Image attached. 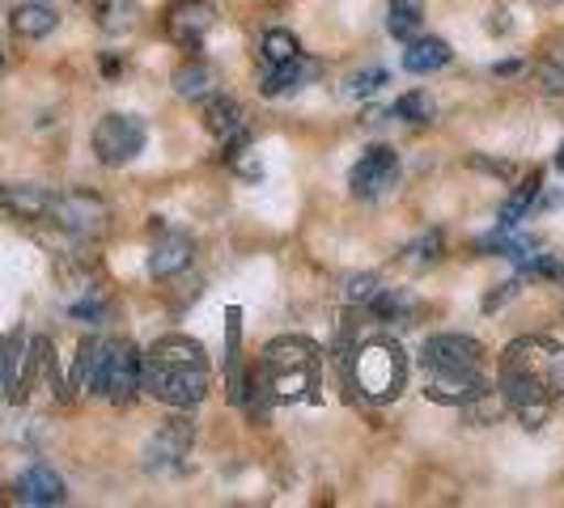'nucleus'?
Here are the masks:
<instances>
[{
	"label": "nucleus",
	"mask_w": 564,
	"mask_h": 508,
	"mask_svg": "<svg viewBox=\"0 0 564 508\" xmlns=\"http://www.w3.org/2000/svg\"><path fill=\"white\" fill-rule=\"evenodd\" d=\"M564 352L552 339H518L506 352V382L501 395L518 411L527 432H535L552 416V398L561 390Z\"/></svg>",
	"instance_id": "nucleus-1"
},
{
	"label": "nucleus",
	"mask_w": 564,
	"mask_h": 508,
	"mask_svg": "<svg viewBox=\"0 0 564 508\" xmlns=\"http://www.w3.org/2000/svg\"><path fill=\"white\" fill-rule=\"evenodd\" d=\"M208 361L204 347L187 335L158 339L141 361V390L166 407H196L208 398Z\"/></svg>",
	"instance_id": "nucleus-2"
},
{
	"label": "nucleus",
	"mask_w": 564,
	"mask_h": 508,
	"mask_svg": "<svg viewBox=\"0 0 564 508\" xmlns=\"http://www.w3.org/2000/svg\"><path fill=\"white\" fill-rule=\"evenodd\" d=\"M421 365L429 373L424 395L433 402L463 407L488 386L484 382V347L471 335H429L421 347Z\"/></svg>",
	"instance_id": "nucleus-3"
},
{
	"label": "nucleus",
	"mask_w": 564,
	"mask_h": 508,
	"mask_svg": "<svg viewBox=\"0 0 564 508\" xmlns=\"http://www.w3.org/2000/svg\"><path fill=\"white\" fill-rule=\"evenodd\" d=\"M141 352L128 339H94L82 343V361L73 373V386H89L107 402H132L141 390Z\"/></svg>",
	"instance_id": "nucleus-4"
},
{
	"label": "nucleus",
	"mask_w": 564,
	"mask_h": 508,
	"mask_svg": "<svg viewBox=\"0 0 564 508\" xmlns=\"http://www.w3.org/2000/svg\"><path fill=\"white\" fill-rule=\"evenodd\" d=\"M259 382L272 398H302L318 382V347L306 339H276L263 356Z\"/></svg>",
	"instance_id": "nucleus-5"
},
{
	"label": "nucleus",
	"mask_w": 564,
	"mask_h": 508,
	"mask_svg": "<svg viewBox=\"0 0 564 508\" xmlns=\"http://www.w3.org/2000/svg\"><path fill=\"white\" fill-rule=\"evenodd\" d=\"M352 382L369 402H395L408 382V361L391 339H369L352 352Z\"/></svg>",
	"instance_id": "nucleus-6"
},
{
	"label": "nucleus",
	"mask_w": 564,
	"mask_h": 508,
	"mask_svg": "<svg viewBox=\"0 0 564 508\" xmlns=\"http://www.w3.org/2000/svg\"><path fill=\"white\" fill-rule=\"evenodd\" d=\"M52 221L68 238H77V242H98L111 229V208H107V199L94 196V191H64L52 203Z\"/></svg>",
	"instance_id": "nucleus-7"
},
{
	"label": "nucleus",
	"mask_w": 564,
	"mask_h": 508,
	"mask_svg": "<svg viewBox=\"0 0 564 508\" xmlns=\"http://www.w3.org/2000/svg\"><path fill=\"white\" fill-rule=\"evenodd\" d=\"M144 141H149V132H144V119H137V114H102L94 128V153L111 169L137 162L144 153Z\"/></svg>",
	"instance_id": "nucleus-8"
},
{
	"label": "nucleus",
	"mask_w": 564,
	"mask_h": 508,
	"mask_svg": "<svg viewBox=\"0 0 564 508\" xmlns=\"http://www.w3.org/2000/svg\"><path fill=\"white\" fill-rule=\"evenodd\" d=\"M192 445H196V428H192V420L174 416V420H166L153 437H149V445H144V466L158 471V475L183 471V462L192 457Z\"/></svg>",
	"instance_id": "nucleus-9"
},
{
	"label": "nucleus",
	"mask_w": 564,
	"mask_h": 508,
	"mask_svg": "<svg viewBox=\"0 0 564 508\" xmlns=\"http://www.w3.org/2000/svg\"><path fill=\"white\" fill-rule=\"evenodd\" d=\"M399 183V153L391 144H369L361 153V162L348 174V187L357 199H378L387 196Z\"/></svg>",
	"instance_id": "nucleus-10"
},
{
	"label": "nucleus",
	"mask_w": 564,
	"mask_h": 508,
	"mask_svg": "<svg viewBox=\"0 0 564 508\" xmlns=\"http://www.w3.org/2000/svg\"><path fill=\"white\" fill-rule=\"evenodd\" d=\"M213 26H217V4H213V0H178V4H170V13H166L170 43L196 52L199 43H204V34Z\"/></svg>",
	"instance_id": "nucleus-11"
},
{
	"label": "nucleus",
	"mask_w": 564,
	"mask_h": 508,
	"mask_svg": "<svg viewBox=\"0 0 564 508\" xmlns=\"http://www.w3.org/2000/svg\"><path fill=\"white\" fill-rule=\"evenodd\" d=\"M318 73H323V64L302 52V56L284 59V64H268V73L259 77V93H263V98L297 93V89H306V85L318 81Z\"/></svg>",
	"instance_id": "nucleus-12"
},
{
	"label": "nucleus",
	"mask_w": 564,
	"mask_h": 508,
	"mask_svg": "<svg viewBox=\"0 0 564 508\" xmlns=\"http://www.w3.org/2000/svg\"><path fill=\"white\" fill-rule=\"evenodd\" d=\"M192 258H196V242L183 229H166V233H158V242L149 251V276L153 280H170V276L187 272Z\"/></svg>",
	"instance_id": "nucleus-13"
},
{
	"label": "nucleus",
	"mask_w": 564,
	"mask_h": 508,
	"mask_svg": "<svg viewBox=\"0 0 564 508\" xmlns=\"http://www.w3.org/2000/svg\"><path fill=\"white\" fill-rule=\"evenodd\" d=\"M52 203H56V196L47 187H39V183H4L0 187V208L13 221H47Z\"/></svg>",
	"instance_id": "nucleus-14"
},
{
	"label": "nucleus",
	"mask_w": 564,
	"mask_h": 508,
	"mask_svg": "<svg viewBox=\"0 0 564 508\" xmlns=\"http://www.w3.org/2000/svg\"><path fill=\"white\" fill-rule=\"evenodd\" d=\"M13 496H18V505H30V508H52V505H64V496H68V487L59 479L52 466H30L18 475L13 483Z\"/></svg>",
	"instance_id": "nucleus-15"
},
{
	"label": "nucleus",
	"mask_w": 564,
	"mask_h": 508,
	"mask_svg": "<svg viewBox=\"0 0 564 508\" xmlns=\"http://www.w3.org/2000/svg\"><path fill=\"white\" fill-rule=\"evenodd\" d=\"M9 26H13L18 38L39 43V38H47V34L59 26V13H56V4H47V0H22V4L9 13Z\"/></svg>",
	"instance_id": "nucleus-16"
},
{
	"label": "nucleus",
	"mask_w": 564,
	"mask_h": 508,
	"mask_svg": "<svg viewBox=\"0 0 564 508\" xmlns=\"http://www.w3.org/2000/svg\"><path fill=\"white\" fill-rule=\"evenodd\" d=\"M174 93H178V98H187V102H208L213 93H221V77H217V68H213V64H204V59H187V64H178V68H174Z\"/></svg>",
	"instance_id": "nucleus-17"
},
{
	"label": "nucleus",
	"mask_w": 564,
	"mask_h": 508,
	"mask_svg": "<svg viewBox=\"0 0 564 508\" xmlns=\"http://www.w3.org/2000/svg\"><path fill=\"white\" fill-rule=\"evenodd\" d=\"M454 59L451 43L446 38H424V34H416V38H408V52H403V68L412 73V77H429V73H442L446 64Z\"/></svg>",
	"instance_id": "nucleus-18"
},
{
	"label": "nucleus",
	"mask_w": 564,
	"mask_h": 508,
	"mask_svg": "<svg viewBox=\"0 0 564 508\" xmlns=\"http://www.w3.org/2000/svg\"><path fill=\"white\" fill-rule=\"evenodd\" d=\"M480 251L484 254H501V258H513V263H531V258L539 254V242H535V238L513 233V225H497L492 233H484V238H480Z\"/></svg>",
	"instance_id": "nucleus-19"
},
{
	"label": "nucleus",
	"mask_w": 564,
	"mask_h": 508,
	"mask_svg": "<svg viewBox=\"0 0 564 508\" xmlns=\"http://www.w3.org/2000/svg\"><path fill=\"white\" fill-rule=\"evenodd\" d=\"M366 310L373 313V318H382V322H399V327H403V322L416 313V301H412L403 288H378V297L369 301Z\"/></svg>",
	"instance_id": "nucleus-20"
},
{
	"label": "nucleus",
	"mask_w": 564,
	"mask_h": 508,
	"mask_svg": "<svg viewBox=\"0 0 564 508\" xmlns=\"http://www.w3.org/2000/svg\"><path fill=\"white\" fill-rule=\"evenodd\" d=\"M424 26V9L421 0H391V9H387V30L395 34V38H416Z\"/></svg>",
	"instance_id": "nucleus-21"
},
{
	"label": "nucleus",
	"mask_w": 564,
	"mask_h": 508,
	"mask_svg": "<svg viewBox=\"0 0 564 508\" xmlns=\"http://www.w3.org/2000/svg\"><path fill=\"white\" fill-rule=\"evenodd\" d=\"M535 199H539V174H531L513 196L501 203V225H513L518 229V221H527V212L535 208Z\"/></svg>",
	"instance_id": "nucleus-22"
},
{
	"label": "nucleus",
	"mask_w": 564,
	"mask_h": 508,
	"mask_svg": "<svg viewBox=\"0 0 564 508\" xmlns=\"http://www.w3.org/2000/svg\"><path fill=\"white\" fill-rule=\"evenodd\" d=\"M259 52H263V59L268 64H284V59L302 56V43H297V34L293 30H268L263 34V43H259Z\"/></svg>",
	"instance_id": "nucleus-23"
},
{
	"label": "nucleus",
	"mask_w": 564,
	"mask_h": 508,
	"mask_svg": "<svg viewBox=\"0 0 564 508\" xmlns=\"http://www.w3.org/2000/svg\"><path fill=\"white\" fill-rule=\"evenodd\" d=\"M433 98L424 93V89H412V93H403L395 98V107H391V119H408V123H429L433 119Z\"/></svg>",
	"instance_id": "nucleus-24"
},
{
	"label": "nucleus",
	"mask_w": 564,
	"mask_h": 508,
	"mask_svg": "<svg viewBox=\"0 0 564 508\" xmlns=\"http://www.w3.org/2000/svg\"><path fill=\"white\" fill-rule=\"evenodd\" d=\"M442 251H446L442 229H429V233H421V238L408 246V263H412V267H429V263H437V258H442Z\"/></svg>",
	"instance_id": "nucleus-25"
},
{
	"label": "nucleus",
	"mask_w": 564,
	"mask_h": 508,
	"mask_svg": "<svg viewBox=\"0 0 564 508\" xmlns=\"http://www.w3.org/2000/svg\"><path fill=\"white\" fill-rule=\"evenodd\" d=\"M387 85V68H361L348 77V98H373Z\"/></svg>",
	"instance_id": "nucleus-26"
},
{
	"label": "nucleus",
	"mask_w": 564,
	"mask_h": 508,
	"mask_svg": "<svg viewBox=\"0 0 564 508\" xmlns=\"http://www.w3.org/2000/svg\"><path fill=\"white\" fill-rule=\"evenodd\" d=\"M68 313L77 318V322H89V327H98L102 318H107V301L102 297H82V301H73Z\"/></svg>",
	"instance_id": "nucleus-27"
},
{
	"label": "nucleus",
	"mask_w": 564,
	"mask_h": 508,
	"mask_svg": "<svg viewBox=\"0 0 564 508\" xmlns=\"http://www.w3.org/2000/svg\"><path fill=\"white\" fill-rule=\"evenodd\" d=\"M378 288H382V284H378V276H352V280H348V301L369 306V301L378 297Z\"/></svg>",
	"instance_id": "nucleus-28"
},
{
	"label": "nucleus",
	"mask_w": 564,
	"mask_h": 508,
	"mask_svg": "<svg viewBox=\"0 0 564 508\" xmlns=\"http://www.w3.org/2000/svg\"><path fill=\"white\" fill-rule=\"evenodd\" d=\"M128 13H132V9H128V4H123V0H107V4H102V30H123L128 26Z\"/></svg>",
	"instance_id": "nucleus-29"
},
{
	"label": "nucleus",
	"mask_w": 564,
	"mask_h": 508,
	"mask_svg": "<svg viewBox=\"0 0 564 508\" xmlns=\"http://www.w3.org/2000/svg\"><path fill=\"white\" fill-rule=\"evenodd\" d=\"M509 297H518V280L501 284V292H488V297H484V313L501 310V306H506Z\"/></svg>",
	"instance_id": "nucleus-30"
},
{
	"label": "nucleus",
	"mask_w": 564,
	"mask_h": 508,
	"mask_svg": "<svg viewBox=\"0 0 564 508\" xmlns=\"http://www.w3.org/2000/svg\"><path fill=\"white\" fill-rule=\"evenodd\" d=\"M539 81H543V89L561 93V89H564V68H561V64H547V68H539Z\"/></svg>",
	"instance_id": "nucleus-31"
},
{
	"label": "nucleus",
	"mask_w": 564,
	"mask_h": 508,
	"mask_svg": "<svg viewBox=\"0 0 564 508\" xmlns=\"http://www.w3.org/2000/svg\"><path fill=\"white\" fill-rule=\"evenodd\" d=\"M476 169H488V174H497V178H509V174H513V166H506V162H488V157H476Z\"/></svg>",
	"instance_id": "nucleus-32"
},
{
	"label": "nucleus",
	"mask_w": 564,
	"mask_h": 508,
	"mask_svg": "<svg viewBox=\"0 0 564 508\" xmlns=\"http://www.w3.org/2000/svg\"><path fill=\"white\" fill-rule=\"evenodd\" d=\"M9 368H13V356H9V343L0 339V386L9 382Z\"/></svg>",
	"instance_id": "nucleus-33"
},
{
	"label": "nucleus",
	"mask_w": 564,
	"mask_h": 508,
	"mask_svg": "<svg viewBox=\"0 0 564 508\" xmlns=\"http://www.w3.org/2000/svg\"><path fill=\"white\" fill-rule=\"evenodd\" d=\"M506 18H509L506 9H497V13H492V22H488V30H492V34H506V30H509Z\"/></svg>",
	"instance_id": "nucleus-34"
},
{
	"label": "nucleus",
	"mask_w": 564,
	"mask_h": 508,
	"mask_svg": "<svg viewBox=\"0 0 564 508\" xmlns=\"http://www.w3.org/2000/svg\"><path fill=\"white\" fill-rule=\"evenodd\" d=\"M556 166L564 169V144H561V153H556Z\"/></svg>",
	"instance_id": "nucleus-35"
},
{
	"label": "nucleus",
	"mask_w": 564,
	"mask_h": 508,
	"mask_svg": "<svg viewBox=\"0 0 564 508\" xmlns=\"http://www.w3.org/2000/svg\"><path fill=\"white\" fill-rule=\"evenodd\" d=\"M535 4H561V0H535Z\"/></svg>",
	"instance_id": "nucleus-36"
},
{
	"label": "nucleus",
	"mask_w": 564,
	"mask_h": 508,
	"mask_svg": "<svg viewBox=\"0 0 564 508\" xmlns=\"http://www.w3.org/2000/svg\"><path fill=\"white\" fill-rule=\"evenodd\" d=\"M0 73H4V52H0Z\"/></svg>",
	"instance_id": "nucleus-37"
}]
</instances>
